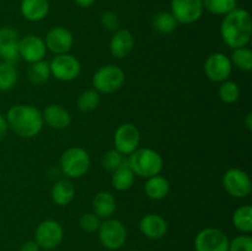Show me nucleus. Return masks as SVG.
<instances>
[{
    "label": "nucleus",
    "instance_id": "nucleus-2",
    "mask_svg": "<svg viewBox=\"0 0 252 251\" xmlns=\"http://www.w3.org/2000/svg\"><path fill=\"white\" fill-rule=\"evenodd\" d=\"M6 122L21 138H33L43 128L42 112L31 105H15L7 111Z\"/></svg>",
    "mask_w": 252,
    "mask_h": 251
},
{
    "label": "nucleus",
    "instance_id": "nucleus-16",
    "mask_svg": "<svg viewBox=\"0 0 252 251\" xmlns=\"http://www.w3.org/2000/svg\"><path fill=\"white\" fill-rule=\"evenodd\" d=\"M19 33L12 27L0 29V58L2 62L15 64L19 61Z\"/></svg>",
    "mask_w": 252,
    "mask_h": 251
},
{
    "label": "nucleus",
    "instance_id": "nucleus-13",
    "mask_svg": "<svg viewBox=\"0 0 252 251\" xmlns=\"http://www.w3.org/2000/svg\"><path fill=\"white\" fill-rule=\"evenodd\" d=\"M202 0H171V14L179 24L189 25L203 15Z\"/></svg>",
    "mask_w": 252,
    "mask_h": 251
},
{
    "label": "nucleus",
    "instance_id": "nucleus-23",
    "mask_svg": "<svg viewBox=\"0 0 252 251\" xmlns=\"http://www.w3.org/2000/svg\"><path fill=\"white\" fill-rule=\"evenodd\" d=\"M170 191V184L161 175L149 177L144 185V192L149 198L159 201L165 198Z\"/></svg>",
    "mask_w": 252,
    "mask_h": 251
},
{
    "label": "nucleus",
    "instance_id": "nucleus-19",
    "mask_svg": "<svg viewBox=\"0 0 252 251\" xmlns=\"http://www.w3.org/2000/svg\"><path fill=\"white\" fill-rule=\"evenodd\" d=\"M43 122L54 129H65L71 123L70 113L61 105H49L42 112Z\"/></svg>",
    "mask_w": 252,
    "mask_h": 251
},
{
    "label": "nucleus",
    "instance_id": "nucleus-4",
    "mask_svg": "<svg viewBox=\"0 0 252 251\" xmlns=\"http://www.w3.org/2000/svg\"><path fill=\"white\" fill-rule=\"evenodd\" d=\"M126 80V74L120 66L107 64L101 66L93 75L94 90L102 94H112L120 90Z\"/></svg>",
    "mask_w": 252,
    "mask_h": 251
},
{
    "label": "nucleus",
    "instance_id": "nucleus-7",
    "mask_svg": "<svg viewBox=\"0 0 252 251\" xmlns=\"http://www.w3.org/2000/svg\"><path fill=\"white\" fill-rule=\"evenodd\" d=\"M64 238V230L61 224L53 219H46L37 225L34 241L43 250H53Z\"/></svg>",
    "mask_w": 252,
    "mask_h": 251
},
{
    "label": "nucleus",
    "instance_id": "nucleus-26",
    "mask_svg": "<svg viewBox=\"0 0 252 251\" xmlns=\"http://www.w3.org/2000/svg\"><path fill=\"white\" fill-rule=\"evenodd\" d=\"M19 74L15 64L0 62V91H9L16 85Z\"/></svg>",
    "mask_w": 252,
    "mask_h": 251
},
{
    "label": "nucleus",
    "instance_id": "nucleus-40",
    "mask_svg": "<svg viewBox=\"0 0 252 251\" xmlns=\"http://www.w3.org/2000/svg\"><path fill=\"white\" fill-rule=\"evenodd\" d=\"M245 123H246V127H248V129L251 130L252 129V113L251 112H249L248 116H246Z\"/></svg>",
    "mask_w": 252,
    "mask_h": 251
},
{
    "label": "nucleus",
    "instance_id": "nucleus-1",
    "mask_svg": "<svg viewBox=\"0 0 252 251\" xmlns=\"http://www.w3.org/2000/svg\"><path fill=\"white\" fill-rule=\"evenodd\" d=\"M220 34L224 43L231 49L246 47L251 41L252 21L250 12L245 9H234L224 15L220 25Z\"/></svg>",
    "mask_w": 252,
    "mask_h": 251
},
{
    "label": "nucleus",
    "instance_id": "nucleus-32",
    "mask_svg": "<svg viewBox=\"0 0 252 251\" xmlns=\"http://www.w3.org/2000/svg\"><path fill=\"white\" fill-rule=\"evenodd\" d=\"M218 96L224 103H235L240 97V88L235 81L225 80L220 84L218 90Z\"/></svg>",
    "mask_w": 252,
    "mask_h": 251
},
{
    "label": "nucleus",
    "instance_id": "nucleus-21",
    "mask_svg": "<svg viewBox=\"0 0 252 251\" xmlns=\"http://www.w3.org/2000/svg\"><path fill=\"white\" fill-rule=\"evenodd\" d=\"M52 201L57 206L64 207L70 203L75 197V187L68 179H62L53 185L51 191Z\"/></svg>",
    "mask_w": 252,
    "mask_h": 251
},
{
    "label": "nucleus",
    "instance_id": "nucleus-10",
    "mask_svg": "<svg viewBox=\"0 0 252 251\" xmlns=\"http://www.w3.org/2000/svg\"><path fill=\"white\" fill-rule=\"evenodd\" d=\"M229 241L220 229L206 228L196 235L194 249L196 251H229Z\"/></svg>",
    "mask_w": 252,
    "mask_h": 251
},
{
    "label": "nucleus",
    "instance_id": "nucleus-9",
    "mask_svg": "<svg viewBox=\"0 0 252 251\" xmlns=\"http://www.w3.org/2000/svg\"><path fill=\"white\" fill-rule=\"evenodd\" d=\"M223 187L234 198H245L251 193L252 182L248 172L233 167L224 174Z\"/></svg>",
    "mask_w": 252,
    "mask_h": 251
},
{
    "label": "nucleus",
    "instance_id": "nucleus-35",
    "mask_svg": "<svg viewBox=\"0 0 252 251\" xmlns=\"http://www.w3.org/2000/svg\"><path fill=\"white\" fill-rule=\"evenodd\" d=\"M229 251H252V238L249 234H241L229 241Z\"/></svg>",
    "mask_w": 252,
    "mask_h": 251
},
{
    "label": "nucleus",
    "instance_id": "nucleus-22",
    "mask_svg": "<svg viewBox=\"0 0 252 251\" xmlns=\"http://www.w3.org/2000/svg\"><path fill=\"white\" fill-rule=\"evenodd\" d=\"M116 198L113 194H111L110 192L101 191L98 193L95 194L93 199V208L94 213L96 216H98L100 218L107 219L115 213L116 211Z\"/></svg>",
    "mask_w": 252,
    "mask_h": 251
},
{
    "label": "nucleus",
    "instance_id": "nucleus-28",
    "mask_svg": "<svg viewBox=\"0 0 252 251\" xmlns=\"http://www.w3.org/2000/svg\"><path fill=\"white\" fill-rule=\"evenodd\" d=\"M229 58H230L231 64H234L240 70H252V51L248 47H240V48L233 49Z\"/></svg>",
    "mask_w": 252,
    "mask_h": 251
},
{
    "label": "nucleus",
    "instance_id": "nucleus-36",
    "mask_svg": "<svg viewBox=\"0 0 252 251\" xmlns=\"http://www.w3.org/2000/svg\"><path fill=\"white\" fill-rule=\"evenodd\" d=\"M101 25L105 27L107 31L115 32L120 29V17L113 11H105L101 15Z\"/></svg>",
    "mask_w": 252,
    "mask_h": 251
},
{
    "label": "nucleus",
    "instance_id": "nucleus-24",
    "mask_svg": "<svg viewBox=\"0 0 252 251\" xmlns=\"http://www.w3.org/2000/svg\"><path fill=\"white\" fill-rule=\"evenodd\" d=\"M112 172L113 174L111 181H112L113 188L117 189V191H127L134 184L135 175L129 167V165H128L127 160H125L123 164Z\"/></svg>",
    "mask_w": 252,
    "mask_h": 251
},
{
    "label": "nucleus",
    "instance_id": "nucleus-25",
    "mask_svg": "<svg viewBox=\"0 0 252 251\" xmlns=\"http://www.w3.org/2000/svg\"><path fill=\"white\" fill-rule=\"evenodd\" d=\"M233 224L243 234H250L252 231V207L250 204L241 206L234 212Z\"/></svg>",
    "mask_w": 252,
    "mask_h": 251
},
{
    "label": "nucleus",
    "instance_id": "nucleus-42",
    "mask_svg": "<svg viewBox=\"0 0 252 251\" xmlns=\"http://www.w3.org/2000/svg\"><path fill=\"white\" fill-rule=\"evenodd\" d=\"M44 251H53V250H44Z\"/></svg>",
    "mask_w": 252,
    "mask_h": 251
},
{
    "label": "nucleus",
    "instance_id": "nucleus-11",
    "mask_svg": "<svg viewBox=\"0 0 252 251\" xmlns=\"http://www.w3.org/2000/svg\"><path fill=\"white\" fill-rule=\"evenodd\" d=\"M115 149L126 157L139 148L140 132L133 123H123L116 129L113 135Z\"/></svg>",
    "mask_w": 252,
    "mask_h": 251
},
{
    "label": "nucleus",
    "instance_id": "nucleus-39",
    "mask_svg": "<svg viewBox=\"0 0 252 251\" xmlns=\"http://www.w3.org/2000/svg\"><path fill=\"white\" fill-rule=\"evenodd\" d=\"M74 2L80 7H90L91 5H94L95 0H74Z\"/></svg>",
    "mask_w": 252,
    "mask_h": 251
},
{
    "label": "nucleus",
    "instance_id": "nucleus-14",
    "mask_svg": "<svg viewBox=\"0 0 252 251\" xmlns=\"http://www.w3.org/2000/svg\"><path fill=\"white\" fill-rule=\"evenodd\" d=\"M47 53L44 39L36 34H27L19 41V56L27 63L32 64L43 61Z\"/></svg>",
    "mask_w": 252,
    "mask_h": 251
},
{
    "label": "nucleus",
    "instance_id": "nucleus-27",
    "mask_svg": "<svg viewBox=\"0 0 252 251\" xmlns=\"http://www.w3.org/2000/svg\"><path fill=\"white\" fill-rule=\"evenodd\" d=\"M51 76V68L48 62L39 61L32 63L29 68V79L34 85H42Z\"/></svg>",
    "mask_w": 252,
    "mask_h": 251
},
{
    "label": "nucleus",
    "instance_id": "nucleus-8",
    "mask_svg": "<svg viewBox=\"0 0 252 251\" xmlns=\"http://www.w3.org/2000/svg\"><path fill=\"white\" fill-rule=\"evenodd\" d=\"M51 75L59 81L75 80L81 71V64L78 58L69 53L58 54L49 63Z\"/></svg>",
    "mask_w": 252,
    "mask_h": 251
},
{
    "label": "nucleus",
    "instance_id": "nucleus-38",
    "mask_svg": "<svg viewBox=\"0 0 252 251\" xmlns=\"http://www.w3.org/2000/svg\"><path fill=\"white\" fill-rule=\"evenodd\" d=\"M7 129H9V126H7L6 118L0 115V140L6 135Z\"/></svg>",
    "mask_w": 252,
    "mask_h": 251
},
{
    "label": "nucleus",
    "instance_id": "nucleus-20",
    "mask_svg": "<svg viewBox=\"0 0 252 251\" xmlns=\"http://www.w3.org/2000/svg\"><path fill=\"white\" fill-rule=\"evenodd\" d=\"M21 15L26 20L37 22L43 20L49 12L48 0H22Z\"/></svg>",
    "mask_w": 252,
    "mask_h": 251
},
{
    "label": "nucleus",
    "instance_id": "nucleus-3",
    "mask_svg": "<svg viewBox=\"0 0 252 251\" xmlns=\"http://www.w3.org/2000/svg\"><path fill=\"white\" fill-rule=\"evenodd\" d=\"M127 162L134 175L145 179L160 175L164 167L161 155L150 148H138L129 155Z\"/></svg>",
    "mask_w": 252,
    "mask_h": 251
},
{
    "label": "nucleus",
    "instance_id": "nucleus-29",
    "mask_svg": "<svg viewBox=\"0 0 252 251\" xmlns=\"http://www.w3.org/2000/svg\"><path fill=\"white\" fill-rule=\"evenodd\" d=\"M179 22L176 21L171 12H165L161 11L157 14L153 19V26L157 30L159 33L162 34H169L176 30Z\"/></svg>",
    "mask_w": 252,
    "mask_h": 251
},
{
    "label": "nucleus",
    "instance_id": "nucleus-30",
    "mask_svg": "<svg viewBox=\"0 0 252 251\" xmlns=\"http://www.w3.org/2000/svg\"><path fill=\"white\" fill-rule=\"evenodd\" d=\"M203 9L214 15H226L236 9L238 0H202Z\"/></svg>",
    "mask_w": 252,
    "mask_h": 251
},
{
    "label": "nucleus",
    "instance_id": "nucleus-15",
    "mask_svg": "<svg viewBox=\"0 0 252 251\" xmlns=\"http://www.w3.org/2000/svg\"><path fill=\"white\" fill-rule=\"evenodd\" d=\"M44 43H46L48 51L58 56V54L69 53V51L73 47L74 37L68 29L57 26L49 30L46 39H44Z\"/></svg>",
    "mask_w": 252,
    "mask_h": 251
},
{
    "label": "nucleus",
    "instance_id": "nucleus-5",
    "mask_svg": "<svg viewBox=\"0 0 252 251\" xmlns=\"http://www.w3.org/2000/svg\"><path fill=\"white\" fill-rule=\"evenodd\" d=\"M90 162L89 153L79 147L69 148L61 157L62 171L71 179H78L85 175L90 167Z\"/></svg>",
    "mask_w": 252,
    "mask_h": 251
},
{
    "label": "nucleus",
    "instance_id": "nucleus-37",
    "mask_svg": "<svg viewBox=\"0 0 252 251\" xmlns=\"http://www.w3.org/2000/svg\"><path fill=\"white\" fill-rule=\"evenodd\" d=\"M39 250H41V248H39L38 244H37L34 240L26 241V243L21 246V249H20V251H39Z\"/></svg>",
    "mask_w": 252,
    "mask_h": 251
},
{
    "label": "nucleus",
    "instance_id": "nucleus-34",
    "mask_svg": "<svg viewBox=\"0 0 252 251\" xmlns=\"http://www.w3.org/2000/svg\"><path fill=\"white\" fill-rule=\"evenodd\" d=\"M125 157L121 153H118L116 149L108 150L102 157V166L108 171H115L116 169L121 166L125 161Z\"/></svg>",
    "mask_w": 252,
    "mask_h": 251
},
{
    "label": "nucleus",
    "instance_id": "nucleus-33",
    "mask_svg": "<svg viewBox=\"0 0 252 251\" xmlns=\"http://www.w3.org/2000/svg\"><path fill=\"white\" fill-rule=\"evenodd\" d=\"M101 224V218L96 216L94 212H89V213L83 214L79 220V225H80L81 230L85 233H95L98 230Z\"/></svg>",
    "mask_w": 252,
    "mask_h": 251
},
{
    "label": "nucleus",
    "instance_id": "nucleus-6",
    "mask_svg": "<svg viewBox=\"0 0 252 251\" xmlns=\"http://www.w3.org/2000/svg\"><path fill=\"white\" fill-rule=\"evenodd\" d=\"M98 239L107 250H118L127 240V229L118 219L107 218L101 221L98 228Z\"/></svg>",
    "mask_w": 252,
    "mask_h": 251
},
{
    "label": "nucleus",
    "instance_id": "nucleus-41",
    "mask_svg": "<svg viewBox=\"0 0 252 251\" xmlns=\"http://www.w3.org/2000/svg\"><path fill=\"white\" fill-rule=\"evenodd\" d=\"M130 251H140V250H130Z\"/></svg>",
    "mask_w": 252,
    "mask_h": 251
},
{
    "label": "nucleus",
    "instance_id": "nucleus-17",
    "mask_svg": "<svg viewBox=\"0 0 252 251\" xmlns=\"http://www.w3.org/2000/svg\"><path fill=\"white\" fill-rule=\"evenodd\" d=\"M134 47V37L127 29H118L110 39V52L115 58L122 59L129 56Z\"/></svg>",
    "mask_w": 252,
    "mask_h": 251
},
{
    "label": "nucleus",
    "instance_id": "nucleus-31",
    "mask_svg": "<svg viewBox=\"0 0 252 251\" xmlns=\"http://www.w3.org/2000/svg\"><path fill=\"white\" fill-rule=\"evenodd\" d=\"M98 103H100V95L94 89L83 91L76 100V106L83 112H91V111L96 110Z\"/></svg>",
    "mask_w": 252,
    "mask_h": 251
},
{
    "label": "nucleus",
    "instance_id": "nucleus-18",
    "mask_svg": "<svg viewBox=\"0 0 252 251\" xmlns=\"http://www.w3.org/2000/svg\"><path fill=\"white\" fill-rule=\"evenodd\" d=\"M167 229H169L167 221L159 214H147L139 221L140 233L153 240L164 238L167 233Z\"/></svg>",
    "mask_w": 252,
    "mask_h": 251
},
{
    "label": "nucleus",
    "instance_id": "nucleus-12",
    "mask_svg": "<svg viewBox=\"0 0 252 251\" xmlns=\"http://www.w3.org/2000/svg\"><path fill=\"white\" fill-rule=\"evenodd\" d=\"M233 71V64L226 54L217 52L211 54L204 63V73L209 80L214 83H223L228 80Z\"/></svg>",
    "mask_w": 252,
    "mask_h": 251
}]
</instances>
